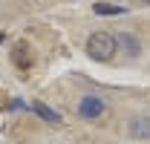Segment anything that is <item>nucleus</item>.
I'll return each instance as SVG.
<instances>
[{"instance_id":"obj_1","label":"nucleus","mask_w":150,"mask_h":144,"mask_svg":"<svg viewBox=\"0 0 150 144\" xmlns=\"http://www.w3.org/2000/svg\"><path fill=\"white\" fill-rule=\"evenodd\" d=\"M115 35L110 32H93V35L87 37V52L93 61H110L112 55H115Z\"/></svg>"},{"instance_id":"obj_4","label":"nucleus","mask_w":150,"mask_h":144,"mask_svg":"<svg viewBox=\"0 0 150 144\" xmlns=\"http://www.w3.org/2000/svg\"><path fill=\"white\" fill-rule=\"evenodd\" d=\"M32 112H35L38 118H43V121H49V124H61V115H58L52 107H46L43 101H32Z\"/></svg>"},{"instance_id":"obj_2","label":"nucleus","mask_w":150,"mask_h":144,"mask_svg":"<svg viewBox=\"0 0 150 144\" xmlns=\"http://www.w3.org/2000/svg\"><path fill=\"white\" fill-rule=\"evenodd\" d=\"M9 58H12V64H15L20 72H29V69H32V49H29L23 40L15 43V46L9 49Z\"/></svg>"},{"instance_id":"obj_9","label":"nucleus","mask_w":150,"mask_h":144,"mask_svg":"<svg viewBox=\"0 0 150 144\" xmlns=\"http://www.w3.org/2000/svg\"><path fill=\"white\" fill-rule=\"evenodd\" d=\"M147 3H150V0H147Z\"/></svg>"},{"instance_id":"obj_5","label":"nucleus","mask_w":150,"mask_h":144,"mask_svg":"<svg viewBox=\"0 0 150 144\" xmlns=\"http://www.w3.org/2000/svg\"><path fill=\"white\" fill-rule=\"evenodd\" d=\"M115 46H124L127 55H139V49H142L139 40H136L133 35H118V37H115Z\"/></svg>"},{"instance_id":"obj_8","label":"nucleus","mask_w":150,"mask_h":144,"mask_svg":"<svg viewBox=\"0 0 150 144\" xmlns=\"http://www.w3.org/2000/svg\"><path fill=\"white\" fill-rule=\"evenodd\" d=\"M0 40H3V35H0Z\"/></svg>"},{"instance_id":"obj_6","label":"nucleus","mask_w":150,"mask_h":144,"mask_svg":"<svg viewBox=\"0 0 150 144\" xmlns=\"http://www.w3.org/2000/svg\"><path fill=\"white\" fill-rule=\"evenodd\" d=\"M95 15H124V6H112V3H95Z\"/></svg>"},{"instance_id":"obj_3","label":"nucleus","mask_w":150,"mask_h":144,"mask_svg":"<svg viewBox=\"0 0 150 144\" xmlns=\"http://www.w3.org/2000/svg\"><path fill=\"white\" fill-rule=\"evenodd\" d=\"M104 109H107V107H104L101 98L87 95V98H81V104H78V115H81V118H101Z\"/></svg>"},{"instance_id":"obj_7","label":"nucleus","mask_w":150,"mask_h":144,"mask_svg":"<svg viewBox=\"0 0 150 144\" xmlns=\"http://www.w3.org/2000/svg\"><path fill=\"white\" fill-rule=\"evenodd\" d=\"M130 133H133V136H150V121H147V118H144V121H133Z\"/></svg>"}]
</instances>
